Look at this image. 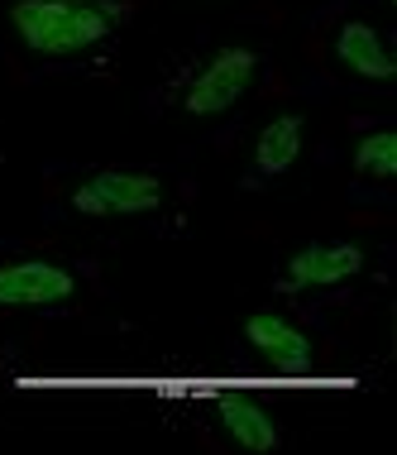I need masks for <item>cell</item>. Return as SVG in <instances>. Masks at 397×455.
<instances>
[{"mask_svg":"<svg viewBox=\"0 0 397 455\" xmlns=\"http://www.w3.org/2000/svg\"><path fill=\"white\" fill-rule=\"evenodd\" d=\"M254 72H258V58H254V48H240V44H230V48H216V53L206 58V68L192 77L187 96H182V106H187V116H196V120L226 116V110H230L234 101H240L244 92H250Z\"/></svg>","mask_w":397,"mask_h":455,"instance_id":"obj_2","label":"cell"},{"mask_svg":"<svg viewBox=\"0 0 397 455\" xmlns=\"http://www.w3.org/2000/svg\"><path fill=\"white\" fill-rule=\"evenodd\" d=\"M216 412H220V427L230 432L234 446H244V451H273L278 446V427H273V417L258 408L250 393H220Z\"/></svg>","mask_w":397,"mask_h":455,"instance_id":"obj_8","label":"cell"},{"mask_svg":"<svg viewBox=\"0 0 397 455\" xmlns=\"http://www.w3.org/2000/svg\"><path fill=\"white\" fill-rule=\"evenodd\" d=\"M125 20L120 0H15L10 24L24 39V48L44 58H72L86 48L106 44Z\"/></svg>","mask_w":397,"mask_h":455,"instance_id":"obj_1","label":"cell"},{"mask_svg":"<svg viewBox=\"0 0 397 455\" xmlns=\"http://www.w3.org/2000/svg\"><path fill=\"white\" fill-rule=\"evenodd\" d=\"M354 168L364 178H378V182L397 178V134L393 130L364 134V140L354 144Z\"/></svg>","mask_w":397,"mask_h":455,"instance_id":"obj_10","label":"cell"},{"mask_svg":"<svg viewBox=\"0 0 397 455\" xmlns=\"http://www.w3.org/2000/svg\"><path fill=\"white\" fill-rule=\"evenodd\" d=\"M244 340H250L278 374H288V379L312 374V340H306L292 322H282V316L254 312L250 322H244Z\"/></svg>","mask_w":397,"mask_h":455,"instance_id":"obj_5","label":"cell"},{"mask_svg":"<svg viewBox=\"0 0 397 455\" xmlns=\"http://www.w3.org/2000/svg\"><path fill=\"white\" fill-rule=\"evenodd\" d=\"M163 206V182L154 173H91L72 188V212L82 216H144Z\"/></svg>","mask_w":397,"mask_h":455,"instance_id":"obj_3","label":"cell"},{"mask_svg":"<svg viewBox=\"0 0 397 455\" xmlns=\"http://www.w3.org/2000/svg\"><path fill=\"white\" fill-rule=\"evenodd\" d=\"M364 268V250L359 244H306L288 259V292L302 288H335V283L354 278Z\"/></svg>","mask_w":397,"mask_h":455,"instance_id":"obj_6","label":"cell"},{"mask_svg":"<svg viewBox=\"0 0 397 455\" xmlns=\"http://www.w3.org/2000/svg\"><path fill=\"white\" fill-rule=\"evenodd\" d=\"M335 58H340L354 77H369V82H393L397 77V63H393L388 44H383L378 29H374V24H364V20H350L340 29V39H335Z\"/></svg>","mask_w":397,"mask_h":455,"instance_id":"obj_7","label":"cell"},{"mask_svg":"<svg viewBox=\"0 0 397 455\" xmlns=\"http://www.w3.org/2000/svg\"><path fill=\"white\" fill-rule=\"evenodd\" d=\"M77 292V278L53 259L0 264V307H58Z\"/></svg>","mask_w":397,"mask_h":455,"instance_id":"obj_4","label":"cell"},{"mask_svg":"<svg viewBox=\"0 0 397 455\" xmlns=\"http://www.w3.org/2000/svg\"><path fill=\"white\" fill-rule=\"evenodd\" d=\"M302 158V116H278L258 130L254 144V164L258 173H288V168Z\"/></svg>","mask_w":397,"mask_h":455,"instance_id":"obj_9","label":"cell"}]
</instances>
